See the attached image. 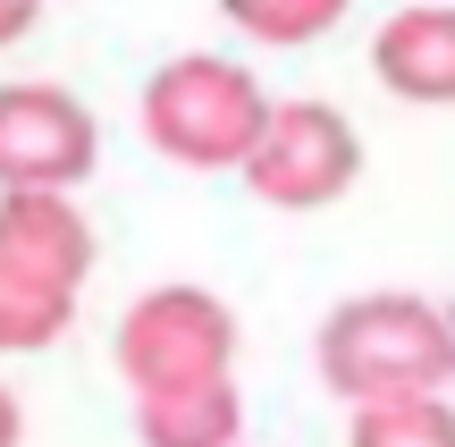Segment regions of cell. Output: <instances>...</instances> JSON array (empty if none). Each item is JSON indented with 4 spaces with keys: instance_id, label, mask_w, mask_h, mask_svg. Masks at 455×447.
<instances>
[{
    "instance_id": "ba28073f",
    "label": "cell",
    "mask_w": 455,
    "mask_h": 447,
    "mask_svg": "<svg viewBox=\"0 0 455 447\" xmlns=\"http://www.w3.org/2000/svg\"><path fill=\"white\" fill-rule=\"evenodd\" d=\"M236 431H244L236 380L186 388V397H135V439L144 447H236Z\"/></svg>"
},
{
    "instance_id": "277c9868",
    "label": "cell",
    "mask_w": 455,
    "mask_h": 447,
    "mask_svg": "<svg viewBox=\"0 0 455 447\" xmlns=\"http://www.w3.org/2000/svg\"><path fill=\"white\" fill-rule=\"evenodd\" d=\"M363 178V135L329 101H270L253 152H244V186L270 212H329L346 186Z\"/></svg>"
},
{
    "instance_id": "30bf717a",
    "label": "cell",
    "mask_w": 455,
    "mask_h": 447,
    "mask_svg": "<svg viewBox=\"0 0 455 447\" xmlns=\"http://www.w3.org/2000/svg\"><path fill=\"white\" fill-rule=\"evenodd\" d=\"M228 17H236L253 43L295 51V43H321V34L346 17V0H228Z\"/></svg>"
},
{
    "instance_id": "4fadbf2b",
    "label": "cell",
    "mask_w": 455,
    "mask_h": 447,
    "mask_svg": "<svg viewBox=\"0 0 455 447\" xmlns=\"http://www.w3.org/2000/svg\"><path fill=\"white\" fill-rule=\"evenodd\" d=\"M0 447H26V405H17V388H0Z\"/></svg>"
},
{
    "instance_id": "52a82bcc",
    "label": "cell",
    "mask_w": 455,
    "mask_h": 447,
    "mask_svg": "<svg viewBox=\"0 0 455 447\" xmlns=\"http://www.w3.org/2000/svg\"><path fill=\"white\" fill-rule=\"evenodd\" d=\"M371 68L396 101L455 110V0H413L371 34Z\"/></svg>"
},
{
    "instance_id": "8fae6325",
    "label": "cell",
    "mask_w": 455,
    "mask_h": 447,
    "mask_svg": "<svg viewBox=\"0 0 455 447\" xmlns=\"http://www.w3.org/2000/svg\"><path fill=\"white\" fill-rule=\"evenodd\" d=\"M68 321H76V296H43V287L0 279V355L51 347V338H68Z\"/></svg>"
},
{
    "instance_id": "7a4b0ae2",
    "label": "cell",
    "mask_w": 455,
    "mask_h": 447,
    "mask_svg": "<svg viewBox=\"0 0 455 447\" xmlns=\"http://www.w3.org/2000/svg\"><path fill=\"white\" fill-rule=\"evenodd\" d=\"M261 118H270V93H261L253 68L220 60V51H178V60L152 68L144 84V135L161 161L178 169H244Z\"/></svg>"
},
{
    "instance_id": "6da1fadb",
    "label": "cell",
    "mask_w": 455,
    "mask_h": 447,
    "mask_svg": "<svg viewBox=\"0 0 455 447\" xmlns=\"http://www.w3.org/2000/svg\"><path fill=\"white\" fill-rule=\"evenodd\" d=\"M321 380L329 397L346 405H396V397H447L455 380V338H447V313L422 296H346L338 313L321 321Z\"/></svg>"
},
{
    "instance_id": "9c48e42d",
    "label": "cell",
    "mask_w": 455,
    "mask_h": 447,
    "mask_svg": "<svg viewBox=\"0 0 455 447\" xmlns=\"http://www.w3.org/2000/svg\"><path fill=\"white\" fill-rule=\"evenodd\" d=\"M346 447H455V405L447 397H396V405H355Z\"/></svg>"
},
{
    "instance_id": "8992f818",
    "label": "cell",
    "mask_w": 455,
    "mask_h": 447,
    "mask_svg": "<svg viewBox=\"0 0 455 447\" xmlns=\"http://www.w3.org/2000/svg\"><path fill=\"white\" fill-rule=\"evenodd\" d=\"M93 220L76 195H0V279L43 287V296H76L93 279Z\"/></svg>"
},
{
    "instance_id": "3957f363",
    "label": "cell",
    "mask_w": 455,
    "mask_h": 447,
    "mask_svg": "<svg viewBox=\"0 0 455 447\" xmlns=\"http://www.w3.org/2000/svg\"><path fill=\"white\" fill-rule=\"evenodd\" d=\"M118 371L135 397H186V388L236 380V313L212 287H152L118 313Z\"/></svg>"
},
{
    "instance_id": "5b68a950",
    "label": "cell",
    "mask_w": 455,
    "mask_h": 447,
    "mask_svg": "<svg viewBox=\"0 0 455 447\" xmlns=\"http://www.w3.org/2000/svg\"><path fill=\"white\" fill-rule=\"evenodd\" d=\"M101 161V127L68 84H0V195H76Z\"/></svg>"
},
{
    "instance_id": "7c38bea8",
    "label": "cell",
    "mask_w": 455,
    "mask_h": 447,
    "mask_svg": "<svg viewBox=\"0 0 455 447\" xmlns=\"http://www.w3.org/2000/svg\"><path fill=\"white\" fill-rule=\"evenodd\" d=\"M34 17H43L34 0H0V51H9V43H26V34H34Z\"/></svg>"
},
{
    "instance_id": "5bb4252c",
    "label": "cell",
    "mask_w": 455,
    "mask_h": 447,
    "mask_svg": "<svg viewBox=\"0 0 455 447\" xmlns=\"http://www.w3.org/2000/svg\"><path fill=\"white\" fill-rule=\"evenodd\" d=\"M439 313H447V338H455V304H439Z\"/></svg>"
}]
</instances>
